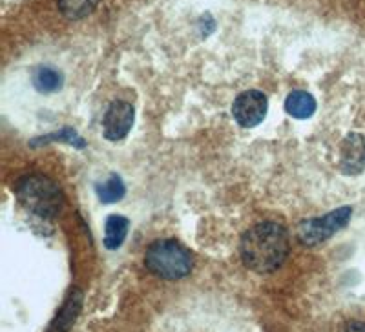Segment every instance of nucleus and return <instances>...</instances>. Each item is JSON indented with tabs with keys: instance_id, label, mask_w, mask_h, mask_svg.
Returning <instances> with one entry per match:
<instances>
[{
	"instance_id": "nucleus-13",
	"label": "nucleus",
	"mask_w": 365,
	"mask_h": 332,
	"mask_svg": "<svg viewBox=\"0 0 365 332\" xmlns=\"http://www.w3.org/2000/svg\"><path fill=\"white\" fill-rule=\"evenodd\" d=\"M99 0H58V9L63 15L71 21H79V19L88 17L93 9L97 8Z\"/></svg>"
},
{
	"instance_id": "nucleus-11",
	"label": "nucleus",
	"mask_w": 365,
	"mask_h": 332,
	"mask_svg": "<svg viewBox=\"0 0 365 332\" xmlns=\"http://www.w3.org/2000/svg\"><path fill=\"white\" fill-rule=\"evenodd\" d=\"M128 234V219L123 216H110L106 219V230H104V247L110 250H117Z\"/></svg>"
},
{
	"instance_id": "nucleus-4",
	"label": "nucleus",
	"mask_w": 365,
	"mask_h": 332,
	"mask_svg": "<svg viewBox=\"0 0 365 332\" xmlns=\"http://www.w3.org/2000/svg\"><path fill=\"white\" fill-rule=\"evenodd\" d=\"M351 216H353V208L341 207L338 210H332L324 217L302 221L298 227V239L307 247L322 245L329 237L334 236L338 230L344 229L349 219H351Z\"/></svg>"
},
{
	"instance_id": "nucleus-8",
	"label": "nucleus",
	"mask_w": 365,
	"mask_h": 332,
	"mask_svg": "<svg viewBox=\"0 0 365 332\" xmlns=\"http://www.w3.org/2000/svg\"><path fill=\"white\" fill-rule=\"evenodd\" d=\"M81 307H83V292L73 291L68 296L66 304L61 308V312L57 314V318L53 320V323L50 325V331L48 332H68L70 327L73 325V321L77 320L79 316Z\"/></svg>"
},
{
	"instance_id": "nucleus-7",
	"label": "nucleus",
	"mask_w": 365,
	"mask_h": 332,
	"mask_svg": "<svg viewBox=\"0 0 365 332\" xmlns=\"http://www.w3.org/2000/svg\"><path fill=\"white\" fill-rule=\"evenodd\" d=\"M340 168L344 174L356 175L365 168V138L360 133H351L341 142Z\"/></svg>"
},
{
	"instance_id": "nucleus-2",
	"label": "nucleus",
	"mask_w": 365,
	"mask_h": 332,
	"mask_svg": "<svg viewBox=\"0 0 365 332\" xmlns=\"http://www.w3.org/2000/svg\"><path fill=\"white\" fill-rule=\"evenodd\" d=\"M17 197L29 212L51 219L63 210V192L44 175H28L17 183Z\"/></svg>"
},
{
	"instance_id": "nucleus-6",
	"label": "nucleus",
	"mask_w": 365,
	"mask_h": 332,
	"mask_svg": "<svg viewBox=\"0 0 365 332\" xmlns=\"http://www.w3.org/2000/svg\"><path fill=\"white\" fill-rule=\"evenodd\" d=\"M133 106L125 100H117L104 115V138L108 141H120L128 135L133 125Z\"/></svg>"
},
{
	"instance_id": "nucleus-12",
	"label": "nucleus",
	"mask_w": 365,
	"mask_h": 332,
	"mask_svg": "<svg viewBox=\"0 0 365 332\" xmlns=\"http://www.w3.org/2000/svg\"><path fill=\"white\" fill-rule=\"evenodd\" d=\"M96 192L97 195H99L101 203L110 204L123 199L126 194V188H125V183H123V179H120L119 175H112V177H108L106 181L97 185Z\"/></svg>"
},
{
	"instance_id": "nucleus-1",
	"label": "nucleus",
	"mask_w": 365,
	"mask_h": 332,
	"mask_svg": "<svg viewBox=\"0 0 365 332\" xmlns=\"http://www.w3.org/2000/svg\"><path fill=\"white\" fill-rule=\"evenodd\" d=\"M241 259L254 272L267 274L285 263L291 243L285 227L272 221L254 224L241 239Z\"/></svg>"
},
{
	"instance_id": "nucleus-3",
	"label": "nucleus",
	"mask_w": 365,
	"mask_h": 332,
	"mask_svg": "<svg viewBox=\"0 0 365 332\" xmlns=\"http://www.w3.org/2000/svg\"><path fill=\"white\" fill-rule=\"evenodd\" d=\"M145 265L152 274L161 279H181L190 274L194 259L178 241L161 239L148 247Z\"/></svg>"
},
{
	"instance_id": "nucleus-10",
	"label": "nucleus",
	"mask_w": 365,
	"mask_h": 332,
	"mask_svg": "<svg viewBox=\"0 0 365 332\" xmlns=\"http://www.w3.org/2000/svg\"><path fill=\"white\" fill-rule=\"evenodd\" d=\"M31 81H34V86L41 93H51L61 90V86H63V73L55 70V68L38 66L34 70Z\"/></svg>"
},
{
	"instance_id": "nucleus-5",
	"label": "nucleus",
	"mask_w": 365,
	"mask_h": 332,
	"mask_svg": "<svg viewBox=\"0 0 365 332\" xmlns=\"http://www.w3.org/2000/svg\"><path fill=\"white\" fill-rule=\"evenodd\" d=\"M232 113L236 120L245 128L257 126L267 115V97L257 90H249L234 100Z\"/></svg>"
},
{
	"instance_id": "nucleus-9",
	"label": "nucleus",
	"mask_w": 365,
	"mask_h": 332,
	"mask_svg": "<svg viewBox=\"0 0 365 332\" xmlns=\"http://www.w3.org/2000/svg\"><path fill=\"white\" fill-rule=\"evenodd\" d=\"M285 110L294 119H309L316 112V100L307 92H292L285 100Z\"/></svg>"
},
{
	"instance_id": "nucleus-14",
	"label": "nucleus",
	"mask_w": 365,
	"mask_h": 332,
	"mask_svg": "<svg viewBox=\"0 0 365 332\" xmlns=\"http://www.w3.org/2000/svg\"><path fill=\"white\" fill-rule=\"evenodd\" d=\"M341 332H365V323L360 321H353V323H347Z\"/></svg>"
}]
</instances>
